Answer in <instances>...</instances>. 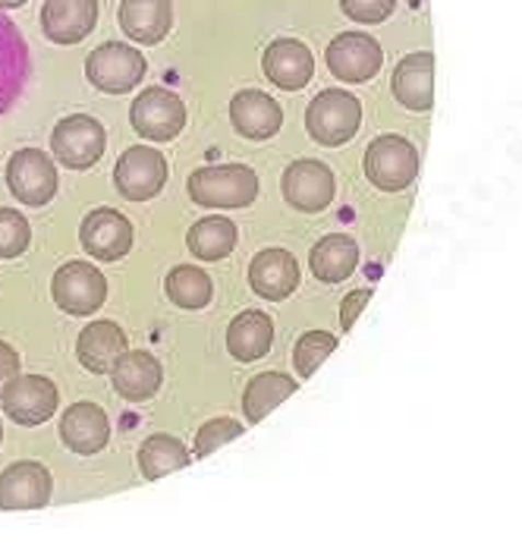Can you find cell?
<instances>
[{"instance_id":"36","label":"cell","mask_w":522,"mask_h":560,"mask_svg":"<svg viewBox=\"0 0 522 560\" xmlns=\"http://www.w3.org/2000/svg\"><path fill=\"white\" fill-rule=\"evenodd\" d=\"M25 0H0V10H16V7H23Z\"/></svg>"},{"instance_id":"37","label":"cell","mask_w":522,"mask_h":560,"mask_svg":"<svg viewBox=\"0 0 522 560\" xmlns=\"http://www.w3.org/2000/svg\"><path fill=\"white\" fill-rule=\"evenodd\" d=\"M0 441H3V425H0Z\"/></svg>"},{"instance_id":"29","label":"cell","mask_w":522,"mask_h":560,"mask_svg":"<svg viewBox=\"0 0 522 560\" xmlns=\"http://www.w3.org/2000/svg\"><path fill=\"white\" fill-rule=\"evenodd\" d=\"M164 290H167L171 303L179 308H205L211 303V296H214L211 278L201 268H193V265L171 268V275L164 280Z\"/></svg>"},{"instance_id":"30","label":"cell","mask_w":522,"mask_h":560,"mask_svg":"<svg viewBox=\"0 0 522 560\" xmlns=\"http://www.w3.org/2000/svg\"><path fill=\"white\" fill-rule=\"evenodd\" d=\"M334 350H337V337L330 331L302 334L297 340V350H293V365H297L299 378H312L315 369H318Z\"/></svg>"},{"instance_id":"22","label":"cell","mask_w":522,"mask_h":560,"mask_svg":"<svg viewBox=\"0 0 522 560\" xmlns=\"http://www.w3.org/2000/svg\"><path fill=\"white\" fill-rule=\"evenodd\" d=\"M394 98L409 110H428L434 104V54L419 51L403 57L391 79Z\"/></svg>"},{"instance_id":"12","label":"cell","mask_w":522,"mask_h":560,"mask_svg":"<svg viewBox=\"0 0 522 560\" xmlns=\"http://www.w3.org/2000/svg\"><path fill=\"white\" fill-rule=\"evenodd\" d=\"M330 73L344 82H369V79L381 70V45L374 42L372 35L366 32H344L337 35L330 45H327V54H324Z\"/></svg>"},{"instance_id":"5","label":"cell","mask_w":522,"mask_h":560,"mask_svg":"<svg viewBox=\"0 0 522 560\" xmlns=\"http://www.w3.org/2000/svg\"><path fill=\"white\" fill-rule=\"evenodd\" d=\"M104 149H107V132L89 114L63 117L50 132V152L70 171H89L92 164H98Z\"/></svg>"},{"instance_id":"4","label":"cell","mask_w":522,"mask_h":560,"mask_svg":"<svg viewBox=\"0 0 522 560\" xmlns=\"http://www.w3.org/2000/svg\"><path fill=\"white\" fill-rule=\"evenodd\" d=\"M366 177L381 192H399L419 177V149L403 136H378L366 152Z\"/></svg>"},{"instance_id":"8","label":"cell","mask_w":522,"mask_h":560,"mask_svg":"<svg viewBox=\"0 0 522 560\" xmlns=\"http://www.w3.org/2000/svg\"><path fill=\"white\" fill-rule=\"evenodd\" d=\"M114 186L129 202H149L167 186V158L149 145L126 149L114 167Z\"/></svg>"},{"instance_id":"15","label":"cell","mask_w":522,"mask_h":560,"mask_svg":"<svg viewBox=\"0 0 522 560\" xmlns=\"http://www.w3.org/2000/svg\"><path fill=\"white\" fill-rule=\"evenodd\" d=\"M337 192L334 174L322 161H297L283 171V199L302 214H315L330 205Z\"/></svg>"},{"instance_id":"25","label":"cell","mask_w":522,"mask_h":560,"mask_svg":"<svg viewBox=\"0 0 522 560\" xmlns=\"http://www.w3.org/2000/svg\"><path fill=\"white\" fill-rule=\"evenodd\" d=\"M356 261H359V246L349 236H344V233L324 236L322 243L312 249V255H309V268H312V275L322 283L347 280L352 275V268H356Z\"/></svg>"},{"instance_id":"2","label":"cell","mask_w":522,"mask_h":560,"mask_svg":"<svg viewBox=\"0 0 522 560\" xmlns=\"http://www.w3.org/2000/svg\"><path fill=\"white\" fill-rule=\"evenodd\" d=\"M149 73V63L142 51L124 42H104L85 57V79L107 95L132 92Z\"/></svg>"},{"instance_id":"21","label":"cell","mask_w":522,"mask_h":560,"mask_svg":"<svg viewBox=\"0 0 522 560\" xmlns=\"http://www.w3.org/2000/svg\"><path fill=\"white\" fill-rule=\"evenodd\" d=\"M230 120L233 129L243 136V139H255V142H265L271 139L274 132L283 124V114H280V104L274 102L268 92H236L233 102H230Z\"/></svg>"},{"instance_id":"20","label":"cell","mask_w":522,"mask_h":560,"mask_svg":"<svg viewBox=\"0 0 522 560\" xmlns=\"http://www.w3.org/2000/svg\"><path fill=\"white\" fill-rule=\"evenodd\" d=\"M299 283V265L287 249H265L252 258L250 287L268 303L287 300Z\"/></svg>"},{"instance_id":"16","label":"cell","mask_w":522,"mask_h":560,"mask_svg":"<svg viewBox=\"0 0 522 560\" xmlns=\"http://www.w3.org/2000/svg\"><path fill=\"white\" fill-rule=\"evenodd\" d=\"M60 441L79 454V457H92L101 454L111 441V422L107 412L98 404H73L60 416Z\"/></svg>"},{"instance_id":"7","label":"cell","mask_w":522,"mask_h":560,"mask_svg":"<svg viewBox=\"0 0 522 560\" xmlns=\"http://www.w3.org/2000/svg\"><path fill=\"white\" fill-rule=\"evenodd\" d=\"M132 129L149 142H171L186 127V104L171 89L151 85L129 107Z\"/></svg>"},{"instance_id":"17","label":"cell","mask_w":522,"mask_h":560,"mask_svg":"<svg viewBox=\"0 0 522 560\" xmlns=\"http://www.w3.org/2000/svg\"><path fill=\"white\" fill-rule=\"evenodd\" d=\"M262 70H265V77L271 79L277 89L299 92V89L309 85V79L315 73V57H312V51L302 42L277 38L262 54Z\"/></svg>"},{"instance_id":"3","label":"cell","mask_w":522,"mask_h":560,"mask_svg":"<svg viewBox=\"0 0 522 560\" xmlns=\"http://www.w3.org/2000/svg\"><path fill=\"white\" fill-rule=\"evenodd\" d=\"M362 124V104L356 95L340 92V89H327L305 110V129L318 145H344L349 142Z\"/></svg>"},{"instance_id":"13","label":"cell","mask_w":522,"mask_h":560,"mask_svg":"<svg viewBox=\"0 0 522 560\" xmlns=\"http://www.w3.org/2000/svg\"><path fill=\"white\" fill-rule=\"evenodd\" d=\"M48 466L35 459H16L0 472V508L3 510H42L50 501Z\"/></svg>"},{"instance_id":"6","label":"cell","mask_w":522,"mask_h":560,"mask_svg":"<svg viewBox=\"0 0 522 560\" xmlns=\"http://www.w3.org/2000/svg\"><path fill=\"white\" fill-rule=\"evenodd\" d=\"M50 296L60 312L85 318L98 312L107 300V280L89 261H67L50 280Z\"/></svg>"},{"instance_id":"33","label":"cell","mask_w":522,"mask_h":560,"mask_svg":"<svg viewBox=\"0 0 522 560\" xmlns=\"http://www.w3.org/2000/svg\"><path fill=\"white\" fill-rule=\"evenodd\" d=\"M394 7H397V0H340V10L349 20L366 23V26L384 23L394 13Z\"/></svg>"},{"instance_id":"19","label":"cell","mask_w":522,"mask_h":560,"mask_svg":"<svg viewBox=\"0 0 522 560\" xmlns=\"http://www.w3.org/2000/svg\"><path fill=\"white\" fill-rule=\"evenodd\" d=\"M161 382H164V369L146 350H126L124 357L117 359L114 372H111L114 390L124 400H129V404H146V400H151L161 390Z\"/></svg>"},{"instance_id":"35","label":"cell","mask_w":522,"mask_h":560,"mask_svg":"<svg viewBox=\"0 0 522 560\" xmlns=\"http://www.w3.org/2000/svg\"><path fill=\"white\" fill-rule=\"evenodd\" d=\"M16 375H20V353L10 343L0 340V394H3V387L13 382Z\"/></svg>"},{"instance_id":"32","label":"cell","mask_w":522,"mask_h":560,"mask_svg":"<svg viewBox=\"0 0 522 560\" xmlns=\"http://www.w3.org/2000/svg\"><path fill=\"white\" fill-rule=\"evenodd\" d=\"M240 434H243V422H236V419H227V416L208 419L199 429V434H196L193 454H196V457H208V454H214L218 447L230 444L233 438H240Z\"/></svg>"},{"instance_id":"18","label":"cell","mask_w":522,"mask_h":560,"mask_svg":"<svg viewBox=\"0 0 522 560\" xmlns=\"http://www.w3.org/2000/svg\"><path fill=\"white\" fill-rule=\"evenodd\" d=\"M117 20L129 42L161 45L174 26V3L171 0H120Z\"/></svg>"},{"instance_id":"23","label":"cell","mask_w":522,"mask_h":560,"mask_svg":"<svg viewBox=\"0 0 522 560\" xmlns=\"http://www.w3.org/2000/svg\"><path fill=\"white\" fill-rule=\"evenodd\" d=\"M126 353V334L117 322H92L76 340V357L92 372V375H107L114 372L117 359Z\"/></svg>"},{"instance_id":"11","label":"cell","mask_w":522,"mask_h":560,"mask_svg":"<svg viewBox=\"0 0 522 560\" xmlns=\"http://www.w3.org/2000/svg\"><path fill=\"white\" fill-rule=\"evenodd\" d=\"M79 243L98 261H117L132 249V224L117 208H95L79 228Z\"/></svg>"},{"instance_id":"10","label":"cell","mask_w":522,"mask_h":560,"mask_svg":"<svg viewBox=\"0 0 522 560\" xmlns=\"http://www.w3.org/2000/svg\"><path fill=\"white\" fill-rule=\"evenodd\" d=\"M0 404H3L7 419L32 429V425H45L57 412L60 394H57V384L45 375H16L3 387Z\"/></svg>"},{"instance_id":"26","label":"cell","mask_w":522,"mask_h":560,"mask_svg":"<svg viewBox=\"0 0 522 560\" xmlns=\"http://www.w3.org/2000/svg\"><path fill=\"white\" fill-rule=\"evenodd\" d=\"M297 394V382L293 375L287 372H262L246 384V394H243V416L246 422H262L274 407H280L287 397Z\"/></svg>"},{"instance_id":"24","label":"cell","mask_w":522,"mask_h":560,"mask_svg":"<svg viewBox=\"0 0 522 560\" xmlns=\"http://www.w3.org/2000/svg\"><path fill=\"white\" fill-rule=\"evenodd\" d=\"M274 340V325L271 318L258 308H246L240 312L230 328H227V350L230 357L240 359V362H255L271 350Z\"/></svg>"},{"instance_id":"28","label":"cell","mask_w":522,"mask_h":560,"mask_svg":"<svg viewBox=\"0 0 522 560\" xmlns=\"http://www.w3.org/2000/svg\"><path fill=\"white\" fill-rule=\"evenodd\" d=\"M236 224L230 218H201L199 224L186 233V246L189 253L201 261H221L236 249Z\"/></svg>"},{"instance_id":"9","label":"cell","mask_w":522,"mask_h":560,"mask_svg":"<svg viewBox=\"0 0 522 560\" xmlns=\"http://www.w3.org/2000/svg\"><path fill=\"white\" fill-rule=\"evenodd\" d=\"M7 186L28 208H42L57 196V167L42 149H20L7 161Z\"/></svg>"},{"instance_id":"34","label":"cell","mask_w":522,"mask_h":560,"mask_svg":"<svg viewBox=\"0 0 522 560\" xmlns=\"http://www.w3.org/2000/svg\"><path fill=\"white\" fill-rule=\"evenodd\" d=\"M369 300H372L369 290H352L347 300H344V306H340V325H344V331H349L356 325V318L362 315V308L369 306Z\"/></svg>"},{"instance_id":"1","label":"cell","mask_w":522,"mask_h":560,"mask_svg":"<svg viewBox=\"0 0 522 560\" xmlns=\"http://www.w3.org/2000/svg\"><path fill=\"white\" fill-rule=\"evenodd\" d=\"M186 189L201 208H246L258 196V177L246 164H211L186 179Z\"/></svg>"},{"instance_id":"31","label":"cell","mask_w":522,"mask_h":560,"mask_svg":"<svg viewBox=\"0 0 522 560\" xmlns=\"http://www.w3.org/2000/svg\"><path fill=\"white\" fill-rule=\"evenodd\" d=\"M32 243V228L16 208H0V258H16Z\"/></svg>"},{"instance_id":"27","label":"cell","mask_w":522,"mask_h":560,"mask_svg":"<svg viewBox=\"0 0 522 560\" xmlns=\"http://www.w3.org/2000/svg\"><path fill=\"white\" fill-rule=\"evenodd\" d=\"M189 459H193V454L179 438H174V434H151L149 441L139 447V472L149 482H154V479H164L176 469H186Z\"/></svg>"},{"instance_id":"14","label":"cell","mask_w":522,"mask_h":560,"mask_svg":"<svg viewBox=\"0 0 522 560\" xmlns=\"http://www.w3.org/2000/svg\"><path fill=\"white\" fill-rule=\"evenodd\" d=\"M98 26V0H45L42 32L54 45H79Z\"/></svg>"}]
</instances>
